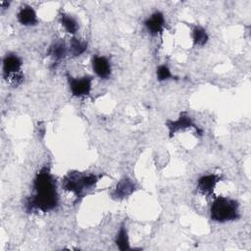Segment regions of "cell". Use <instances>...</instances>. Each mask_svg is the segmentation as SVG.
<instances>
[{
    "label": "cell",
    "mask_w": 251,
    "mask_h": 251,
    "mask_svg": "<svg viewBox=\"0 0 251 251\" xmlns=\"http://www.w3.org/2000/svg\"><path fill=\"white\" fill-rule=\"evenodd\" d=\"M34 195L28 199L26 207L29 211L39 210L47 212L53 210L58 204L56 181L47 168H43L33 181Z\"/></svg>",
    "instance_id": "1"
},
{
    "label": "cell",
    "mask_w": 251,
    "mask_h": 251,
    "mask_svg": "<svg viewBox=\"0 0 251 251\" xmlns=\"http://www.w3.org/2000/svg\"><path fill=\"white\" fill-rule=\"evenodd\" d=\"M238 204L236 201L226 198L217 197L211 206V218L220 223L233 221L238 219Z\"/></svg>",
    "instance_id": "2"
},
{
    "label": "cell",
    "mask_w": 251,
    "mask_h": 251,
    "mask_svg": "<svg viewBox=\"0 0 251 251\" xmlns=\"http://www.w3.org/2000/svg\"><path fill=\"white\" fill-rule=\"evenodd\" d=\"M98 181L96 175H81L77 172L68 174L64 180L63 186L66 190H69L75 195H81L85 188L93 186Z\"/></svg>",
    "instance_id": "3"
},
{
    "label": "cell",
    "mask_w": 251,
    "mask_h": 251,
    "mask_svg": "<svg viewBox=\"0 0 251 251\" xmlns=\"http://www.w3.org/2000/svg\"><path fill=\"white\" fill-rule=\"evenodd\" d=\"M22 60L15 54H7L3 60V75L5 78L12 76V79L22 78L21 74Z\"/></svg>",
    "instance_id": "4"
},
{
    "label": "cell",
    "mask_w": 251,
    "mask_h": 251,
    "mask_svg": "<svg viewBox=\"0 0 251 251\" xmlns=\"http://www.w3.org/2000/svg\"><path fill=\"white\" fill-rule=\"evenodd\" d=\"M68 81H69L71 92L75 97L86 96L89 94L91 90V83H92L91 76H83L80 78L68 76Z\"/></svg>",
    "instance_id": "5"
},
{
    "label": "cell",
    "mask_w": 251,
    "mask_h": 251,
    "mask_svg": "<svg viewBox=\"0 0 251 251\" xmlns=\"http://www.w3.org/2000/svg\"><path fill=\"white\" fill-rule=\"evenodd\" d=\"M94 73L101 78H108L111 75V65L106 57L95 56L92 60Z\"/></svg>",
    "instance_id": "6"
},
{
    "label": "cell",
    "mask_w": 251,
    "mask_h": 251,
    "mask_svg": "<svg viewBox=\"0 0 251 251\" xmlns=\"http://www.w3.org/2000/svg\"><path fill=\"white\" fill-rule=\"evenodd\" d=\"M167 126L169 128L170 136L174 135L178 130H182V129L188 128L190 126H195L191 121V118L189 116H187L185 113L180 114L178 119L176 121H168Z\"/></svg>",
    "instance_id": "7"
},
{
    "label": "cell",
    "mask_w": 251,
    "mask_h": 251,
    "mask_svg": "<svg viewBox=\"0 0 251 251\" xmlns=\"http://www.w3.org/2000/svg\"><path fill=\"white\" fill-rule=\"evenodd\" d=\"M144 25L151 34L156 35L160 33L165 25V19L163 14L161 12H155L144 22Z\"/></svg>",
    "instance_id": "8"
},
{
    "label": "cell",
    "mask_w": 251,
    "mask_h": 251,
    "mask_svg": "<svg viewBox=\"0 0 251 251\" xmlns=\"http://www.w3.org/2000/svg\"><path fill=\"white\" fill-rule=\"evenodd\" d=\"M219 179V176L216 175H207L200 177L198 180L199 191L204 195H211Z\"/></svg>",
    "instance_id": "9"
},
{
    "label": "cell",
    "mask_w": 251,
    "mask_h": 251,
    "mask_svg": "<svg viewBox=\"0 0 251 251\" xmlns=\"http://www.w3.org/2000/svg\"><path fill=\"white\" fill-rule=\"evenodd\" d=\"M134 191V184L129 178H123L116 186L113 195L117 199H123L127 197Z\"/></svg>",
    "instance_id": "10"
},
{
    "label": "cell",
    "mask_w": 251,
    "mask_h": 251,
    "mask_svg": "<svg viewBox=\"0 0 251 251\" xmlns=\"http://www.w3.org/2000/svg\"><path fill=\"white\" fill-rule=\"evenodd\" d=\"M18 21L24 25H33L37 24L35 11L30 6H24L18 13Z\"/></svg>",
    "instance_id": "11"
},
{
    "label": "cell",
    "mask_w": 251,
    "mask_h": 251,
    "mask_svg": "<svg viewBox=\"0 0 251 251\" xmlns=\"http://www.w3.org/2000/svg\"><path fill=\"white\" fill-rule=\"evenodd\" d=\"M116 244L119 247L120 250H128L129 249V243H128V237H127V232L126 229L124 226H121L117 237H116Z\"/></svg>",
    "instance_id": "12"
},
{
    "label": "cell",
    "mask_w": 251,
    "mask_h": 251,
    "mask_svg": "<svg viewBox=\"0 0 251 251\" xmlns=\"http://www.w3.org/2000/svg\"><path fill=\"white\" fill-rule=\"evenodd\" d=\"M67 54V48L64 43L57 42L54 45H52L49 49V55L54 58V60L59 61L62 60Z\"/></svg>",
    "instance_id": "13"
},
{
    "label": "cell",
    "mask_w": 251,
    "mask_h": 251,
    "mask_svg": "<svg viewBox=\"0 0 251 251\" xmlns=\"http://www.w3.org/2000/svg\"><path fill=\"white\" fill-rule=\"evenodd\" d=\"M87 48L86 42L80 41L75 37H73L71 39V44H70V51L74 56H78L82 54Z\"/></svg>",
    "instance_id": "14"
},
{
    "label": "cell",
    "mask_w": 251,
    "mask_h": 251,
    "mask_svg": "<svg viewBox=\"0 0 251 251\" xmlns=\"http://www.w3.org/2000/svg\"><path fill=\"white\" fill-rule=\"evenodd\" d=\"M192 36H193V42L194 44L196 45H204L207 41H208V34L206 32V30L200 26H196L194 29H193V33H192Z\"/></svg>",
    "instance_id": "15"
},
{
    "label": "cell",
    "mask_w": 251,
    "mask_h": 251,
    "mask_svg": "<svg viewBox=\"0 0 251 251\" xmlns=\"http://www.w3.org/2000/svg\"><path fill=\"white\" fill-rule=\"evenodd\" d=\"M61 23L63 25V26L65 27V29L67 30V32L69 33H75L77 30V24L75 21L74 18H72L69 15H62L61 17Z\"/></svg>",
    "instance_id": "16"
},
{
    "label": "cell",
    "mask_w": 251,
    "mask_h": 251,
    "mask_svg": "<svg viewBox=\"0 0 251 251\" xmlns=\"http://www.w3.org/2000/svg\"><path fill=\"white\" fill-rule=\"evenodd\" d=\"M173 76L170 69L165 66V65H162V66H159L158 69H157V77L160 81L162 80H167L169 78H171Z\"/></svg>",
    "instance_id": "17"
}]
</instances>
